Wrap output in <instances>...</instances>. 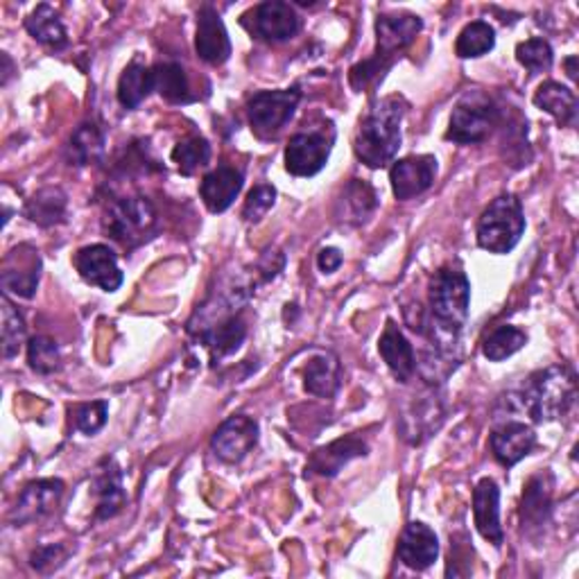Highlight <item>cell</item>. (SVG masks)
I'll use <instances>...</instances> for the list:
<instances>
[{"label": "cell", "mask_w": 579, "mask_h": 579, "mask_svg": "<svg viewBox=\"0 0 579 579\" xmlns=\"http://www.w3.org/2000/svg\"><path fill=\"white\" fill-rule=\"evenodd\" d=\"M276 202V188L269 184H258L249 190L245 206H243V217L247 223H258L261 217L274 206Z\"/></svg>", "instance_id": "41"}, {"label": "cell", "mask_w": 579, "mask_h": 579, "mask_svg": "<svg viewBox=\"0 0 579 579\" xmlns=\"http://www.w3.org/2000/svg\"><path fill=\"white\" fill-rule=\"evenodd\" d=\"M109 416V405L105 401H94V403H80L76 408H70V421L76 425V430L85 434H96L105 428Z\"/></svg>", "instance_id": "39"}, {"label": "cell", "mask_w": 579, "mask_h": 579, "mask_svg": "<svg viewBox=\"0 0 579 579\" xmlns=\"http://www.w3.org/2000/svg\"><path fill=\"white\" fill-rule=\"evenodd\" d=\"M493 46H495V30L487 21H473L460 32L455 41V55L460 59H475L491 52Z\"/></svg>", "instance_id": "34"}, {"label": "cell", "mask_w": 579, "mask_h": 579, "mask_svg": "<svg viewBox=\"0 0 579 579\" xmlns=\"http://www.w3.org/2000/svg\"><path fill=\"white\" fill-rule=\"evenodd\" d=\"M471 306V283L458 267H442L430 278V331L432 346L453 355Z\"/></svg>", "instance_id": "1"}, {"label": "cell", "mask_w": 579, "mask_h": 579, "mask_svg": "<svg viewBox=\"0 0 579 579\" xmlns=\"http://www.w3.org/2000/svg\"><path fill=\"white\" fill-rule=\"evenodd\" d=\"M491 453L498 464L502 467H514L523 458H528L537 446V432L530 423L519 419H507L500 423L489 438Z\"/></svg>", "instance_id": "11"}, {"label": "cell", "mask_w": 579, "mask_h": 579, "mask_svg": "<svg viewBox=\"0 0 579 579\" xmlns=\"http://www.w3.org/2000/svg\"><path fill=\"white\" fill-rule=\"evenodd\" d=\"M331 143L322 131H300L285 148V170L295 177H315L331 157Z\"/></svg>", "instance_id": "9"}, {"label": "cell", "mask_w": 579, "mask_h": 579, "mask_svg": "<svg viewBox=\"0 0 579 579\" xmlns=\"http://www.w3.org/2000/svg\"><path fill=\"white\" fill-rule=\"evenodd\" d=\"M243 26L258 39L269 43H281L297 37L302 30V19L295 8L283 0H267L256 6L252 12L243 17Z\"/></svg>", "instance_id": "8"}, {"label": "cell", "mask_w": 579, "mask_h": 579, "mask_svg": "<svg viewBox=\"0 0 579 579\" xmlns=\"http://www.w3.org/2000/svg\"><path fill=\"white\" fill-rule=\"evenodd\" d=\"M577 396V376L568 365H552L532 374L526 385L507 396V405H514L532 421H555L568 414Z\"/></svg>", "instance_id": "3"}, {"label": "cell", "mask_w": 579, "mask_h": 579, "mask_svg": "<svg viewBox=\"0 0 579 579\" xmlns=\"http://www.w3.org/2000/svg\"><path fill=\"white\" fill-rule=\"evenodd\" d=\"M26 30L30 37L48 48H63L68 43L66 28L59 19V14L50 6H39L28 19H26Z\"/></svg>", "instance_id": "33"}, {"label": "cell", "mask_w": 579, "mask_h": 579, "mask_svg": "<svg viewBox=\"0 0 579 579\" xmlns=\"http://www.w3.org/2000/svg\"><path fill=\"white\" fill-rule=\"evenodd\" d=\"M66 208L68 199L66 193L57 186H46L37 190L28 204H26V215L39 227H55L66 220Z\"/></svg>", "instance_id": "28"}, {"label": "cell", "mask_w": 579, "mask_h": 579, "mask_svg": "<svg viewBox=\"0 0 579 579\" xmlns=\"http://www.w3.org/2000/svg\"><path fill=\"white\" fill-rule=\"evenodd\" d=\"M153 91H155L153 68L145 66L140 57L131 59V63L122 70V76L118 80V102L125 109H136Z\"/></svg>", "instance_id": "26"}, {"label": "cell", "mask_w": 579, "mask_h": 579, "mask_svg": "<svg viewBox=\"0 0 579 579\" xmlns=\"http://www.w3.org/2000/svg\"><path fill=\"white\" fill-rule=\"evenodd\" d=\"M94 495L98 500L96 504V519L107 521L122 512L127 502V493L122 487V471L116 464V460L105 458L94 475Z\"/></svg>", "instance_id": "19"}, {"label": "cell", "mask_w": 579, "mask_h": 579, "mask_svg": "<svg viewBox=\"0 0 579 579\" xmlns=\"http://www.w3.org/2000/svg\"><path fill=\"white\" fill-rule=\"evenodd\" d=\"M575 63H577V57H568V59H566V68H568V78H570V80H577V68H575Z\"/></svg>", "instance_id": "45"}, {"label": "cell", "mask_w": 579, "mask_h": 579, "mask_svg": "<svg viewBox=\"0 0 579 579\" xmlns=\"http://www.w3.org/2000/svg\"><path fill=\"white\" fill-rule=\"evenodd\" d=\"M39 276H41V261H39V254L35 249H30L28 256H21V265L17 269L6 265L3 276H0V283H3L6 293L23 297V300H32L37 293V285H39Z\"/></svg>", "instance_id": "31"}, {"label": "cell", "mask_w": 579, "mask_h": 579, "mask_svg": "<svg viewBox=\"0 0 579 579\" xmlns=\"http://www.w3.org/2000/svg\"><path fill=\"white\" fill-rule=\"evenodd\" d=\"M105 155V131L96 122L80 125L70 136L68 159L72 166H91Z\"/></svg>", "instance_id": "30"}, {"label": "cell", "mask_w": 579, "mask_h": 579, "mask_svg": "<svg viewBox=\"0 0 579 579\" xmlns=\"http://www.w3.org/2000/svg\"><path fill=\"white\" fill-rule=\"evenodd\" d=\"M68 552L61 543L57 546H41L32 552L30 557V566L37 570V572H50V570H57L63 561H66Z\"/></svg>", "instance_id": "42"}, {"label": "cell", "mask_w": 579, "mask_h": 579, "mask_svg": "<svg viewBox=\"0 0 579 579\" xmlns=\"http://www.w3.org/2000/svg\"><path fill=\"white\" fill-rule=\"evenodd\" d=\"M195 50L199 59H204L210 66H220L232 57L229 32L213 6H202L197 12Z\"/></svg>", "instance_id": "15"}, {"label": "cell", "mask_w": 579, "mask_h": 579, "mask_svg": "<svg viewBox=\"0 0 579 579\" xmlns=\"http://www.w3.org/2000/svg\"><path fill=\"white\" fill-rule=\"evenodd\" d=\"M552 489L555 478L550 471H541L532 475L521 495V528L528 537L539 534L552 514Z\"/></svg>", "instance_id": "12"}, {"label": "cell", "mask_w": 579, "mask_h": 579, "mask_svg": "<svg viewBox=\"0 0 579 579\" xmlns=\"http://www.w3.org/2000/svg\"><path fill=\"white\" fill-rule=\"evenodd\" d=\"M0 59H3V85H8L10 82V78H12V70H14V63H12V59H10V55L8 52H3L0 55Z\"/></svg>", "instance_id": "44"}, {"label": "cell", "mask_w": 579, "mask_h": 579, "mask_svg": "<svg viewBox=\"0 0 579 579\" xmlns=\"http://www.w3.org/2000/svg\"><path fill=\"white\" fill-rule=\"evenodd\" d=\"M423 30V21L414 14H381L376 19V52L374 57L394 63L416 35Z\"/></svg>", "instance_id": "14"}, {"label": "cell", "mask_w": 579, "mask_h": 579, "mask_svg": "<svg viewBox=\"0 0 579 579\" xmlns=\"http://www.w3.org/2000/svg\"><path fill=\"white\" fill-rule=\"evenodd\" d=\"M153 76H155V91H159L164 100L173 105H186L193 100L186 70L177 61H161L153 66Z\"/></svg>", "instance_id": "32"}, {"label": "cell", "mask_w": 579, "mask_h": 579, "mask_svg": "<svg viewBox=\"0 0 579 579\" xmlns=\"http://www.w3.org/2000/svg\"><path fill=\"white\" fill-rule=\"evenodd\" d=\"M344 256L340 249L335 247H324L320 254H317V267L324 272V274H333L335 269H340Z\"/></svg>", "instance_id": "43"}, {"label": "cell", "mask_w": 579, "mask_h": 579, "mask_svg": "<svg viewBox=\"0 0 579 579\" xmlns=\"http://www.w3.org/2000/svg\"><path fill=\"white\" fill-rule=\"evenodd\" d=\"M28 365L37 374H55L61 367V353L52 337L37 335L28 342Z\"/></svg>", "instance_id": "37"}, {"label": "cell", "mask_w": 579, "mask_h": 579, "mask_svg": "<svg viewBox=\"0 0 579 579\" xmlns=\"http://www.w3.org/2000/svg\"><path fill=\"white\" fill-rule=\"evenodd\" d=\"M102 229L125 249H134L148 241L157 229V210L145 197L114 199L102 217Z\"/></svg>", "instance_id": "5"}, {"label": "cell", "mask_w": 579, "mask_h": 579, "mask_svg": "<svg viewBox=\"0 0 579 579\" xmlns=\"http://www.w3.org/2000/svg\"><path fill=\"white\" fill-rule=\"evenodd\" d=\"M434 177H438V159L430 155L405 157L396 161L390 170L394 197L401 202H408L425 193L434 184Z\"/></svg>", "instance_id": "16"}, {"label": "cell", "mask_w": 579, "mask_h": 579, "mask_svg": "<svg viewBox=\"0 0 579 579\" xmlns=\"http://www.w3.org/2000/svg\"><path fill=\"white\" fill-rule=\"evenodd\" d=\"M534 105L550 114L559 125L572 127L577 122V98L559 82H543L534 94Z\"/></svg>", "instance_id": "29"}, {"label": "cell", "mask_w": 579, "mask_h": 579, "mask_svg": "<svg viewBox=\"0 0 579 579\" xmlns=\"http://www.w3.org/2000/svg\"><path fill=\"white\" fill-rule=\"evenodd\" d=\"M473 521L478 532L493 543L502 546L504 532L500 526V489L491 478H482L473 489Z\"/></svg>", "instance_id": "20"}, {"label": "cell", "mask_w": 579, "mask_h": 579, "mask_svg": "<svg viewBox=\"0 0 579 579\" xmlns=\"http://www.w3.org/2000/svg\"><path fill=\"white\" fill-rule=\"evenodd\" d=\"M442 421H444V408L442 401L434 396V392L419 396L410 403V408L401 416L403 438L410 444H421L432 432L440 430Z\"/></svg>", "instance_id": "18"}, {"label": "cell", "mask_w": 579, "mask_h": 579, "mask_svg": "<svg viewBox=\"0 0 579 579\" xmlns=\"http://www.w3.org/2000/svg\"><path fill=\"white\" fill-rule=\"evenodd\" d=\"M173 161L177 164L181 175H186V177L195 175L199 168H206L210 161L208 140L202 136H193V138L179 143L173 150Z\"/></svg>", "instance_id": "36"}, {"label": "cell", "mask_w": 579, "mask_h": 579, "mask_svg": "<svg viewBox=\"0 0 579 579\" xmlns=\"http://www.w3.org/2000/svg\"><path fill=\"white\" fill-rule=\"evenodd\" d=\"M517 59L521 66H526L532 72V76H539V72L552 68L555 55H552V46L546 39L534 37L517 46Z\"/></svg>", "instance_id": "38"}, {"label": "cell", "mask_w": 579, "mask_h": 579, "mask_svg": "<svg viewBox=\"0 0 579 579\" xmlns=\"http://www.w3.org/2000/svg\"><path fill=\"white\" fill-rule=\"evenodd\" d=\"M367 453H370L367 442L360 440L357 434H349V438L335 440L328 446L317 449L308 462V471L322 478H335L351 460L365 458Z\"/></svg>", "instance_id": "23"}, {"label": "cell", "mask_w": 579, "mask_h": 579, "mask_svg": "<svg viewBox=\"0 0 579 579\" xmlns=\"http://www.w3.org/2000/svg\"><path fill=\"white\" fill-rule=\"evenodd\" d=\"M243 184H245V179H243L241 170L229 168V166L215 168L199 184L202 202L206 204V208L210 213H225L241 195Z\"/></svg>", "instance_id": "24"}, {"label": "cell", "mask_w": 579, "mask_h": 579, "mask_svg": "<svg viewBox=\"0 0 579 579\" xmlns=\"http://www.w3.org/2000/svg\"><path fill=\"white\" fill-rule=\"evenodd\" d=\"M526 232L521 199L514 195L495 197L478 220V245L491 254H510Z\"/></svg>", "instance_id": "4"}, {"label": "cell", "mask_w": 579, "mask_h": 579, "mask_svg": "<svg viewBox=\"0 0 579 579\" xmlns=\"http://www.w3.org/2000/svg\"><path fill=\"white\" fill-rule=\"evenodd\" d=\"M528 344V335L526 331L517 328V326H498L482 344V353L487 360L491 362H500L507 360L510 355L519 353L523 346Z\"/></svg>", "instance_id": "35"}, {"label": "cell", "mask_w": 579, "mask_h": 579, "mask_svg": "<svg viewBox=\"0 0 579 579\" xmlns=\"http://www.w3.org/2000/svg\"><path fill=\"white\" fill-rule=\"evenodd\" d=\"M500 122V107L484 91H469L451 114L446 138L460 145H475L491 136Z\"/></svg>", "instance_id": "6"}, {"label": "cell", "mask_w": 579, "mask_h": 579, "mask_svg": "<svg viewBox=\"0 0 579 579\" xmlns=\"http://www.w3.org/2000/svg\"><path fill=\"white\" fill-rule=\"evenodd\" d=\"M304 387L308 394L331 399L340 387V362L333 353H317L304 370Z\"/></svg>", "instance_id": "27"}, {"label": "cell", "mask_w": 579, "mask_h": 579, "mask_svg": "<svg viewBox=\"0 0 579 579\" xmlns=\"http://www.w3.org/2000/svg\"><path fill=\"white\" fill-rule=\"evenodd\" d=\"M72 265H76V269L87 283L105 290V293H116L125 278L118 267L116 252L107 245L82 247L76 254V258H72Z\"/></svg>", "instance_id": "13"}, {"label": "cell", "mask_w": 579, "mask_h": 579, "mask_svg": "<svg viewBox=\"0 0 579 579\" xmlns=\"http://www.w3.org/2000/svg\"><path fill=\"white\" fill-rule=\"evenodd\" d=\"M300 100H302L300 89L256 94L247 105L252 131L258 138H274L290 120H293Z\"/></svg>", "instance_id": "7"}, {"label": "cell", "mask_w": 579, "mask_h": 579, "mask_svg": "<svg viewBox=\"0 0 579 579\" xmlns=\"http://www.w3.org/2000/svg\"><path fill=\"white\" fill-rule=\"evenodd\" d=\"M379 353L399 383L405 385L414 379V374H416L414 349L394 320H387V326L379 340Z\"/></svg>", "instance_id": "22"}, {"label": "cell", "mask_w": 579, "mask_h": 579, "mask_svg": "<svg viewBox=\"0 0 579 579\" xmlns=\"http://www.w3.org/2000/svg\"><path fill=\"white\" fill-rule=\"evenodd\" d=\"M440 557V539L425 523L412 521L399 539V559L412 570H425Z\"/></svg>", "instance_id": "21"}, {"label": "cell", "mask_w": 579, "mask_h": 579, "mask_svg": "<svg viewBox=\"0 0 579 579\" xmlns=\"http://www.w3.org/2000/svg\"><path fill=\"white\" fill-rule=\"evenodd\" d=\"M256 444H258V423L247 414L229 416L220 428L215 430L210 440L213 453L227 464L243 462Z\"/></svg>", "instance_id": "10"}, {"label": "cell", "mask_w": 579, "mask_h": 579, "mask_svg": "<svg viewBox=\"0 0 579 579\" xmlns=\"http://www.w3.org/2000/svg\"><path fill=\"white\" fill-rule=\"evenodd\" d=\"M26 340V322L12 302L3 300V355L10 360L19 353Z\"/></svg>", "instance_id": "40"}, {"label": "cell", "mask_w": 579, "mask_h": 579, "mask_svg": "<svg viewBox=\"0 0 579 579\" xmlns=\"http://www.w3.org/2000/svg\"><path fill=\"white\" fill-rule=\"evenodd\" d=\"M61 495H63V482L59 478H46L26 484L12 512V521L17 526H28L32 521L43 519L55 510Z\"/></svg>", "instance_id": "17"}, {"label": "cell", "mask_w": 579, "mask_h": 579, "mask_svg": "<svg viewBox=\"0 0 579 579\" xmlns=\"http://www.w3.org/2000/svg\"><path fill=\"white\" fill-rule=\"evenodd\" d=\"M408 105L399 96L383 98L372 105L367 116L360 120L353 150L355 157L365 164L367 168H385L394 161L399 148H401V125L405 118Z\"/></svg>", "instance_id": "2"}, {"label": "cell", "mask_w": 579, "mask_h": 579, "mask_svg": "<svg viewBox=\"0 0 579 579\" xmlns=\"http://www.w3.org/2000/svg\"><path fill=\"white\" fill-rule=\"evenodd\" d=\"M376 206H379V195L374 186L362 179H351L344 186L342 197L337 202V220L357 227L370 220Z\"/></svg>", "instance_id": "25"}]
</instances>
